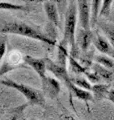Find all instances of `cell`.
<instances>
[{"instance_id": "12", "label": "cell", "mask_w": 114, "mask_h": 120, "mask_svg": "<svg viewBox=\"0 0 114 120\" xmlns=\"http://www.w3.org/2000/svg\"><path fill=\"white\" fill-rule=\"evenodd\" d=\"M102 0H91L90 4V26L93 28L97 24L98 17H99L100 8Z\"/></svg>"}, {"instance_id": "15", "label": "cell", "mask_w": 114, "mask_h": 120, "mask_svg": "<svg viewBox=\"0 0 114 120\" xmlns=\"http://www.w3.org/2000/svg\"><path fill=\"white\" fill-rule=\"evenodd\" d=\"M109 91V86L105 85V84H94L91 87V93L94 98L96 99H102V98H106Z\"/></svg>"}, {"instance_id": "10", "label": "cell", "mask_w": 114, "mask_h": 120, "mask_svg": "<svg viewBox=\"0 0 114 120\" xmlns=\"http://www.w3.org/2000/svg\"><path fill=\"white\" fill-rule=\"evenodd\" d=\"M44 10L47 15L48 20L50 21L55 27H59L60 20H59L58 7L56 6L55 3H53L52 1H45L44 2Z\"/></svg>"}, {"instance_id": "1", "label": "cell", "mask_w": 114, "mask_h": 120, "mask_svg": "<svg viewBox=\"0 0 114 120\" xmlns=\"http://www.w3.org/2000/svg\"><path fill=\"white\" fill-rule=\"evenodd\" d=\"M0 34H17L28 38L41 41L48 45H55V39L40 32L39 30L32 27L22 21H6L0 24Z\"/></svg>"}, {"instance_id": "3", "label": "cell", "mask_w": 114, "mask_h": 120, "mask_svg": "<svg viewBox=\"0 0 114 120\" xmlns=\"http://www.w3.org/2000/svg\"><path fill=\"white\" fill-rule=\"evenodd\" d=\"M0 83L7 86V87L17 90L18 92H20L21 94L28 100L29 104H33V105H44L45 104L44 94L40 90L32 88V87H30V86L25 85L23 83H18V82H15L11 79L1 80Z\"/></svg>"}, {"instance_id": "26", "label": "cell", "mask_w": 114, "mask_h": 120, "mask_svg": "<svg viewBox=\"0 0 114 120\" xmlns=\"http://www.w3.org/2000/svg\"><path fill=\"white\" fill-rule=\"evenodd\" d=\"M24 2H27V3H37V2H42L44 0H23Z\"/></svg>"}, {"instance_id": "20", "label": "cell", "mask_w": 114, "mask_h": 120, "mask_svg": "<svg viewBox=\"0 0 114 120\" xmlns=\"http://www.w3.org/2000/svg\"><path fill=\"white\" fill-rule=\"evenodd\" d=\"M70 79H71V82L74 85L78 86V87H80L82 89H85L87 91H91L92 85H91V83L86 79V78L80 77V76H75V77H71Z\"/></svg>"}, {"instance_id": "22", "label": "cell", "mask_w": 114, "mask_h": 120, "mask_svg": "<svg viewBox=\"0 0 114 120\" xmlns=\"http://www.w3.org/2000/svg\"><path fill=\"white\" fill-rule=\"evenodd\" d=\"M6 44H7V36L6 34H0V62L4 57L6 53Z\"/></svg>"}, {"instance_id": "4", "label": "cell", "mask_w": 114, "mask_h": 120, "mask_svg": "<svg viewBox=\"0 0 114 120\" xmlns=\"http://www.w3.org/2000/svg\"><path fill=\"white\" fill-rule=\"evenodd\" d=\"M23 62L33 68L41 80L46 77V58H35L30 55H26L23 58Z\"/></svg>"}, {"instance_id": "6", "label": "cell", "mask_w": 114, "mask_h": 120, "mask_svg": "<svg viewBox=\"0 0 114 120\" xmlns=\"http://www.w3.org/2000/svg\"><path fill=\"white\" fill-rule=\"evenodd\" d=\"M46 69L48 71H50L56 78H58L59 80L63 81L64 84H66L71 81V79H70L71 76L68 74L66 67L52 61V60H50L49 58H46Z\"/></svg>"}, {"instance_id": "28", "label": "cell", "mask_w": 114, "mask_h": 120, "mask_svg": "<svg viewBox=\"0 0 114 120\" xmlns=\"http://www.w3.org/2000/svg\"><path fill=\"white\" fill-rule=\"evenodd\" d=\"M30 120H36V119H30Z\"/></svg>"}, {"instance_id": "23", "label": "cell", "mask_w": 114, "mask_h": 120, "mask_svg": "<svg viewBox=\"0 0 114 120\" xmlns=\"http://www.w3.org/2000/svg\"><path fill=\"white\" fill-rule=\"evenodd\" d=\"M85 75H86L87 79H88V81L90 82V83L97 84V83H99V82L101 81V78L98 76L95 72H88V71H87Z\"/></svg>"}, {"instance_id": "27", "label": "cell", "mask_w": 114, "mask_h": 120, "mask_svg": "<svg viewBox=\"0 0 114 120\" xmlns=\"http://www.w3.org/2000/svg\"><path fill=\"white\" fill-rule=\"evenodd\" d=\"M64 120H75V119L72 117V116H65V117H64Z\"/></svg>"}, {"instance_id": "16", "label": "cell", "mask_w": 114, "mask_h": 120, "mask_svg": "<svg viewBox=\"0 0 114 120\" xmlns=\"http://www.w3.org/2000/svg\"><path fill=\"white\" fill-rule=\"evenodd\" d=\"M68 62H69V67H70V70L76 75H81V74H86L87 72V69L85 68L84 66H82L80 63H79L76 58H74L73 56H71L69 54L68 56Z\"/></svg>"}, {"instance_id": "11", "label": "cell", "mask_w": 114, "mask_h": 120, "mask_svg": "<svg viewBox=\"0 0 114 120\" xmlns=\"http://www.w3.org/2000/svg\"><path fill=\"white\" fill-rule=\"evenodd\" d=\"M67 86V88L69 89V91L73 94L75 97H77L80 100H83V101H92L94 99V97L92 95V93L91 91H87L85 89H82L80 87H78V86L74 85L72 82H68V83L65 84Z\"/></svg>"}, {"instance_id": "9", "label": "cell", "mask_w": 114, "mask_h": 120, "mask_svg": "<svg viewBox=\"0 0 114 120\" xmlns=\"http://www.w3.org/2000/svg\"><path fill=\"white\" fill-rule=\"evenodd\" d=\"M93 38H94V34L91 29L80 28L78 30L75 40L77 41V46H79V48L83 52H86L87 49L89 48L90 44L93 42Z\"/></svg>"}, {"instance_id": "17", "label": "cell", "mask_w": 114, "mask_h": 120, "mask_svg": "<svg viewBox=\"0 0 114 120\" xmlns=\"http://www.w3.org/2000/svg\"><path fill=\"white\" fill-rule=\"evenodd\" d=\"M95 61L98 64L104 66L105 68H108L110 70H114V58L110 57L108 55L102 54L95 56Z\"/></svg>"}, {"instance_id": "7", "label": "cell", "mask_w": 114, "mask_h": 120, "mask_svg": "<svg viewBox=\"0 0 114 120\" xmlns=\"http://www.w3.org/2000/svg\"><path fill=\"white\" fill-rule=\"evenodd\" d=\"M78 18L81 28L91 29L89 0H78Z\"/></svg>"}, {"instance_id": "8", "label": "cell", "mask_w": 114, "mask_h": 120, "mask_svg": "<svg viewBox=\"0 0 114 120\" xmlns=\"http://www.w3.org/2000/svg\"><path fill=\"white\" fill-rule=\"evenodd\" d=\"M93 44L95 48L99 52H101L102 54L108 55L110 57L114 58V47L105 38V36L100 35L99 33H95V36L93 38Z\"/></svg>"}, {"instance_id": "24", "label": "cell", "mask_w": 114, "mask_h": 120, "mask_svg": "<svg viewBox=\"0 0 114 120\" xmlns=\"http://www.w3.org/2000/svg\"><path fill=\"white\" fill-rule=\"evenodd\" d=\"M106 98H107L108 100H110L114 104V88L113 89H109L108 94H107V97H106Z\"/></svg>"}, {"instance_id": "25", "label": "cell", "mask_w": 114, "mask_h": 120, "mask_svg": "<svg viewBox=\"0 0 114 120\" xmlns=\"http://www.w3.org/2000/svg\"><path fill=\"white\" fill-rule=\"evenodd\" d=\"M50 1H52L53 3H55L56 4V6H59V5H61V4H63L64 2V0H50Z\"/></svg>"}, {"instance_id": "21", "label": "cell", "mask_w": 114, "mask_h": 120, "mask_svg": "<svg viewBox=\"0 0 114 120\" xmlns=\"http://www.w3.org/2000/svg\"><path fill=\"white\" fill-rule=\"evenodd\" d=\"M113 1L114 0H102L99 16H108L110 14V10H111Z\"/></svg>"}, {"instance_id": "29", "label": "cell", "mask_w": 114, "mask_h": 120, "mask_svg": "<svg viewBox=\"0 0 114 120\" xmlns=\"http://www.w3.org/2000/svg\"><path fill=\"white\" fill-rule=\"evenodd\" d=\"M89 1H90V0H89Z\"/></svg>"}, {"instance_id": "14", "label": "cell", "mask_w": 114, "mask_h": 120, "mask_svg": "<svg viewBox=\"0 0 114 120\" xmlns=\"http://www.w3.org/2000/svg\"><path fill=\"white\" fill-rule=\"evenodd\" d=\"M98 27L103 32L105 38L114 47V26L109 23H106V22L100 21V22H98Z\"/></svg>"}, {"instance_id": "13", "label": "cell", "mask_w": 114, "mask_h": 120, "mask_svg": "<svg viewBox=\"0 0 114 120\" xmlns=\"http://www.w3.org/2000/svg\"><path fill=\"white\" fill-rule=\"evenodd\" d=\"M93 72L96 73L101 78V80L103 79L105 81H111L114 77V72L112 70L105 68L104 66L98 64V63L93 64Z\"/></svg>"}, {"instance_id": "2", "label": "cell", "mask_w": 114, "mask_h": 120, "mask_svg": "<svg viewBox=\"0 0 114 120\" xmlns=\"http://www.w3.org/2000/svg\"><path fill=\"white\" fill-rule=\"evenodd\" d=\"M76 23H77V6L74 3L68 6L65 14V23H64V32H63V39L61 41V44L69 45L71 50H70V55L76 58L75 52L77 51L78 46L76 45Z\"/></svg>"}, {"instance_id": "19", "label": "cell", "mask_w": 114, "mask_h": 120, "mask_svg": "<svg viewBox=\"0 0 114 120\" xmlns=\"http://www.w3.org/2000/svg\"><path fill=\"white\" fill-rule=\"evenodd\" d=\"M1 10H12V11H29V7L23 4H14L10 2H0Z\"/></svg>"}, {"instance_id": "5", "label": "cell", "mask_w": 114, "mask_h": 120, "mask_svg": "<svg viewBox=\"0 0 114 120\" xmlns=\"http://www.w3.org/2000/svg\"><path fill=\"white\" fill-rule=\"evenodd\" d=\"M41 82H42V92L44 95L51 99H54L59 95L61 86H60V82L56 78L46 76L43 80H41Z\"/></svg>"}, {"instance_id": "18", "label": "cell", "mask_w": 114, "mask_h": 120, "mask_svg": "<svg viewBox=\"0 0 114 120\" xmlns=\"http://www.w3.org/2000/svg\"><path fill=\"white\" fill-rule=\"evenodd\" d=\"M68 56H69V53H68V51H67V47L65 45L60 43L58 45V55H57V62L56 63L66 67Z\"/></svg>"}]
</instances>
